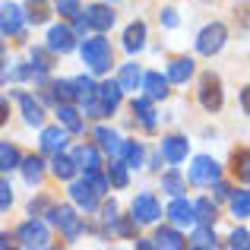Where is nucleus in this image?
<instances>
[{"label": "nucleus", "instance_id": "1", "mask_svg": "<svg viewBox=\"0 0 250 250\" xmlns=\"http://www.w3.org/2000/svg\"><path fill=\"white\" fill-rule=\"evenodd\" d=\"M83 61L89 63L92 73L111 70V44L104 42V38H85L83 42Z\"/></svg>", "mask_w": 250, "mask_h": 250}, {"label": "nucleus", "instance_id": "2", "mask_svg": "<svg viewBox=\"0 0 250 250\" xmlns=\"http://www.w3.org/2000/svg\"><path fill=\"white\" fill-rule=\"evenodd\" d=\"M48 222L61 228V231L67 234V241H73L76 234H83V228H85L83 222H80V215H76L70 206H51L48 209Z\"/></svg>", "mask_w": 250, "mask_h": 250}, {"label": "nucleus", "instance_id": "3", "mask_svg": "<svg viewBox=\"0 0 250 250\" xmlns=\"http://www.w3.org/2000/svg\"><path fill=\"white\" fill-rule=\"evenodd\" d=\"M222 44H225V25H222V22H209L206 29L196 35V51H200V54H206V57L219 54Z\"/></svg>", "mask_w": 250, "mask_h": 250}, {"label": "nucleus", "instance_id": "4", "mask_svg": "<svg viewBox=\"0 0 250 250\" xmlns=\"http://www.w3.org/2000/svg\"><path fill=\"white\" fill-rule=\"evenodd\" d=\"M200 104L206 111H219L222 108V83L215 73H206L200 80Z\"/></svg>", "mask_w": 250, "mask_h": 250}, {"label": "nucleus", "instance_id": "5", "mask_svg": "<svg viewBox=\"0 0 250 250\" xmlns=\"http://www.w3.org/2000/svg\"><path fill=\"white\" fill-rule=\"evenodd\" d=\"M190 181L193 184H215L219 181V165L209 155H196L193 165H190Z\"/></svg>", "mask_w": 250, "mask_h": 250}, {"label": "nucleus", "instance_id": "6", "mask_svg": "<svg viewBox=\"0 0 250 250\" xmlns=\"http://www.w3.org/2000/svg\"><path fill=\"white\" fill-rule=\"evenodd\" d=\"M73 44H76V32L67 29V25H54L48 32V51L51 54H67V51H73Z\"/></svg>", "mask_w": 250, "mask_h": 250}, {"label": "nucleus", "instance_id": "7", "mask_svg": "<svg viewBox=\"0 0 250 250\" xmlns=\"http://www.w3.org/2000/svg\"><path fill=\"white\" fill-rule=\"evenodd\" d=\"M70 196H73V203H76L80 209L92 212V209L98 206V196H102V193H98V190L92 187L89 181H76V184H70Z\"/></svg>", "mask_w": 250, "mask_h": 250}, {"label": "nucleus", "instance_id": "8", "mask_svg": "<svg viewBox=\"0 0 250 250\" xmlns=\"http://www.w3.org/2000/svg\"><path fill=\"white\" fill-rule=\"evenodd\" d=\"M130 212H133V219L140 222V225H149V222L159 219V203H155V196L143 193V196H136V200H133Z\"/></svg>", "mask_w": 250, "mask_h": 250}, {"label": "nucleus", "instance_id": "9", "mask_svg": "<svg viewBox=\"0 0 250 250\" xmlns=\"http://www.w3.org/2000/svg\"><path fill=\"white\" fill-rule=\"evenodd\" d=\"M19 244L22 247H48V228L42 222H25L19 228Z\"/></svg>", "mask_w": 250, "mask_h": 250}, {"label": "nucleus", "instance_id": "10", "mask_svg": "<svg viewBox=\"0 0 250 250\" xmlns=\"http://www.w3.org/2000/svg\"><path fill=\"white\" fill-rule=\"evenodd\" d=\"M67 133L70 130L67 127H44L42 130V152H48V155H61L63 152V146H67Z\"/></svg>", "mask_w": 250, "mask_h": 250}, {"label": "nucleus", "instance_id": "11", "mask_svg": "<svg viewBox=\"0 0 250 250\" xmlns=\"http://www.w3.org/2000/svg\"><path fill=\"white\" fill-rule=\"evenodd\" d=\"M85 19H89V25L95 32H108L111 25H114V13H111L104 3H92L89 10H85Z\"/></svg>", "mask_w": 250, "mask_h": 250}, {"label": "nucleus", "instance_id": "12", "mask_svg": "<svg viewBox=\"0 0 250 250\" xmlns=\"http://www.w3.org/2000/svg\"><path fill=\"white\" fill-rule=\"evenodd\" d=\"M168 215H171L174 225H193L196 222V206H190L187 200H174L168 206Z\"/></svg>", "mask_w": 250, "mask_h": 250}, {"label": "nucleus", "instance_id": "13", "mask_svg": "<svg viewBox=\"0 0 250 250\" xmlns=\"http://www.w3.org/2000/svg\"><path fill=\"white\" fill-rule=\"evenodd\" d=\"M3 16H0V29H3V35H19V29H22V16L19 13L22 10H16L13 3H3Z\"/></svg>", "mask_w": 250, "mask_h": 250}, {"label": "nucleus", "instance_id": "14", "mask_svg": "<svg viewBox=\"0 0 250 250\" xmlns=\"http://www.w3.org/2000/svg\"><path fill=\"white\" fill-rule=\"evenodd\" d=\"M162 152H165V159L171 165H177V162L187 159V140H184V136H168V140L162 143Z\"/></svg>", "mask_w": 250, "mask_h": 250}, {"label": "nucleus", "instance_id": "15", "mask_svg": "<svg viewBox=\"0 0 250 250\" xmlns=\"http://www.w3.org/2000/svg\"><path fill=\"white\" fill-rule=\"evenodd\" d=\"M121 95H124L121 80H117V83H102V85H98V92H95V98H98L102 104H108L111 111H114L117 104H121Z\"/></svg>", "mask_w": 250, "mask_h": 250}, {"label": "nucleus", "instance_id": "16", "mask_svg": "<svg viewBox=\"0 0 250 250\" xmlns=\"http://www.w3.org/2000/svg\"><path fill=\"white\" fill-rule=\"evenodd\" d=\"M19 104H22V114H25V124H32V127H42V121H44V111H42V104L35 102L32 95H19Z\"/></svg>", "mask_w": 250, "mask_h": 250}, {"label": "nucleus", "instance_id": "17", "mask_svg": "<svg viewBox=\"0 0 250 250\" xmlns=\"http://www.w3.org/2000/svg\"><path fill=\"white\" fill-rule=\"evenodd\" d=\"M231 171H234V177H238V181L250 184V149H234V155H231Z\"/></svg>", "mask_w": 250, "mask_h": 250}, {"label": "nucleus", "instance_id": "18", "mask_svg": "<svg viewBox=\"0 0 250 250\" xmlns=\"http://www.w3.org/2000/svg\"><path fill=\"white\" fill-rule=\"evenodd\" d=\"M146 44V25L143 22H130L127 32H124V48L127 51H140Z\"/></svg>", "mask_w": 250, "mask_h": 250}, {"label": "nucleus", "instance_id": "19", "mask_svg": "<svg viewBox=\"0 0 250 250\" xmlns=\"http://www.w3.org/2000/svg\"><path fill=\"white\" fill-rule=\"evenodd\" d=\"M143 89L149 98H165L168 95V80L162 73H146L143 76Z\"/></svg>", "mask_w": 250, "mask_h": 250}, {"label": "nucleus", "instance_id": "20", "mask_svg": "<svg viewBox=\"0 0 250 250\" xmlns=\"http://www.w3.org/2000/svg\"><path fill=\"white\" fill-rule=\"evenodd\" d=\"M57 121H61L70 133H80L83 130V117H80V111H76L73 104H61V108H57Z\"/></svg>", "mask_w": 250, "mask_h": 250}, {"label": "nucleus", "instance_id": "21", "mask_svg": "<svg viewBox=\"0 0 250 250\" xmlns=\"http://www.w3.org/2000/svg\"><path fill=\"white\" fill-rule=\"evenodd\" d=\"M95 140H98V146H102L104 152H111V155H121L124 143H121V136H117L114 130H104V127H98V130H95Z\"/></svg>", "mask_w": 250, "mask_h": 250}, {"label": "nucleus", "instance_id": "22", "mask_svg": "<svg viewBox=\"0 0 250 250\" xmlns=\"http://www.w3.org/2000/svg\"><path fill=\"white\" fill-rule=\"evenodd\" d=\"M193 73V61L190 57H174L168 67V80L171 83H187V76Z\"/></svg>", "mask_w": 250, "mask_h": 250}, {"label": "nucleus", "instance_id": "23", "mask_svg": "<svg viewBox=\"0 0 250 250\" xmlns=\"http://www.w3.org/2000/svg\"><path fill=\"white\" fill-rule=\"evenodd\" d=\"M51 98H57V104H73V102H80L76 83H54V85H51Z\"/></svg>", "mask_w": 250, "mask_h": 250}, {"label": "nucleus", "instance_id": "24", "mask_svg": "<svg viewBox=\"0 0 250 250\" xmlns=\"http://www.w3.org/2000/svg\"><path fill=\"white\" fill-rule=\"evenodd\" d=\"M25 16H29V22H35V25L48 22V16H51L48 0H25Z\"/></svg>", "mask_w": 250, "mask_h": 250}, {"label": "nucleus", "instance_id": "25", "mask_svg": "<svg viewBox=\"0 0 250 250\" xmlns=\"http://www.w3.org/2000/svg\"><path fill=\"white\" fill-rule=\"evenodd\" d=\"M155 247H168V250H181L187 247V241L181 238V234L174 231V228H159L155 231Z\"/></svg>", "mask_w": 250, "mask_h": 250}, {"label": "nucleus", "instance_id": "26", "mask_svg": "<svg viewBox=\"0 0 250 250\" xmlns=\"http://www.w3.org/2000/svg\"><path fill=\"white\" fill-rule=\"evenodd\" d=\"M133 114L143 121L146 130L155 127V111H152V102H149V98H133Z\"/></svg>", "mask_w": 250, "mask_h": 250}, {"label": "nucleus", "instance_id": "27", "mask_svg": "<svg viewBox=\"0 0 250 250\" xmlns=\"http://www.w3.org/2000/svg\"><path fill=\"white\" fill-rule=\"evenodd\" d=\"M127 162L121 159V155H114V162L108 165V181L114 184V187H127Z\"/></svg>", "mask_w": 250, "mask_h": 250}, {"label": "nucleus", "instance_id": "28", "mask_svg": "<svg viewBox=\"0 0 250 250\" xmlns=\"http://www.w3.org/2000/svg\"><path fill=\"white\" fill-rule=\"evenodd\" d=\"M73 159H76V165L83 171H92V168H98V149L95 146H80L73 152Z\"/></svg>", "mask_w": 250, "mask_h": 250}, {"label": "nucleus", "instance_id": "29", "mask_svg": "<svg viewBox=\"0 0 250 250\" xmlns=\"http://www.w3.org/2000/svg\"><path fill=\"white\" fill-rule=\"evenodd\" d=\"M76 159H63V155H54V162H51V171H54L61 181H70V177L76 174Z\"/></svg>", "mask_w": 250, "mask_h": 250}, {"label": "nucleus", "instance_id": "30", "mask_svg": "<svg viewBox=\"0 0 250 250\" xmlns=\"http://www.w3.org/2000/svg\"><path fill=\"white\" fill-rule=\"evenodd\" d=\"M193 206H196V222H200V225H212V222L219 219V209H215L212 200H200V203H193Z\"/></svg>", "mask_w": 250, "mask_h": 250}, {"label": "nucleus", "instance_id": "31", "mask_svg": "<svg viewBox=\"0 0 250 250\" xmlns=\"http://www.w3.org/2000/svg\"><path fill=\"white\" fill-rule=\"evenodd\" d=\"M22 171H25V181L29 184H38L42 181V171H44V162L38 159V155H32V159L22 162Z\"/></svg>", "mask_w": 250, "mask_h": 250}, {"label": "nucleus", "instance_id": "32", "mask_svg": "<svg viewBox=\"0 0 250 250\" xmlns=\"http://www.w3.org/2000/svg\"><path fill=\"white\" fill-rule=\"evenodd\" d=\"M231 212L238 215V219H247L250 215V190H241V193L231 196Z\"/></svg>", "mask_w": 250, "mask_h": 250}, {"label": "nucleus", "instance_id": "33", "mask_svg": "<svg viewBox=\"0 0 250 250\" xmlns=\"http://www.w3.org/2000/svg\"><path fill=\"white\" fill-rule=\"evenodd\" d=\"M0 168H3V171L19 168V152H16V146H10V143H3V146H0Z\"/></svg>", "mask_w": 250, "mask_h": 250}, {"label": "nucleus", "instance_id": "34", "mask_svg": "<svg viewBox=\"0 0 250 250\" xmlns=\"http://www.w3.org/2000/svg\"><path fill=\"white\" fill-rule=\"evenodd\" d=\"M140 83H143L140 67H136V63H127V67L121 70V85H124V89H136Z\"/></svg>", "mask_w": 250, "mask_h": 250}, {"label": "nucleus", "instance_id": "35", "mask_svg": "<svg viewBox=\"0 0 250 250\" xmlns=\"http://www.w3.org/2000/svg\"><path fill=\"white\" fill-rule=\"evenodd\" d=\"M190 247H200V250H206V247H215V234H212V225H203L200 231L193 234V241H190Z\"/></svg>", "mask_w": 250, "mask_h": 250}, {"label": "nucleus", "instance_id": "36", "mask_svg": "<svg viewBox=\"0 0 250 250\" xmlns=\"http://www.w3.org/2000/svg\"><path fill=\"white\" fill-rule=\"evenodd\" d=\"M76 83V92H80V102L85 104V102H92L95 98V92H98V85L89 80V76H80V80H73Z\"/></svg>", "mask_w": 250, "mask_h": 250}, {"label": "nucleus", "instance_id": "37", "mask_svg": "<svg viewBox=\"0 0 250 250\" xmlns=\"http://www.w3.org/2000/svg\"><path fill=\"white\" fill-rule=\"evenodd\" d=\"M121 159L127 162V165H140V162H143V146H136V143H124Z\"/></svg>", "mask_w": 250, "mask_h": 250}, {"label": "nucleus", "instance_id": "38", "mask_svg": "<svg viewBox=\"0 0 250 250\" xmlns=\"http://www.w3.org/2000/svg\"><path fill=\"white\" fill-rule=\"evenodd\" d=\"M111 225H114V231L124 234V238H133V234H136V219H133V215H130V219H121V215H117Z\"/></svg>", "mask_w": 250, "mask_h": 250}, {"label": "nucleus", "instance_id": "39", "mask_svg": "<svg viewBox=\"0 0 250 250\" xmlns=\"http://www.w3.org/2000/svg\"><path fill=\"white\" fill-rule=\"evenodd\" d=\"M162 187H165L171 196H177V193L184 190V181H181V174H177V171H168V174L162 177Z\"/></svg>", "mask_w": 250, "mask_h": 250}, {"label": "nucleus", "instance_id": "40", "mask_svg": "<svg viewBox=\"0 0 250 250\" xmlns=\"http://www.w3.org/2000/svg\"><path fill=\"white\" fill-rule=\"evenodd\" d=\"M57 13L63 19H76L80 16V0H57Z\"/></svg>", "mask_w": 250, "mask_h": 250}, {"label": "nucleus", "instance_id": "41", "mask_svg": "<svg viewBox=\"0 0 250 250\" xmlns=\"http://www.w3.org/2000/svg\"><path fill=\"white\" fill-rule=\"evenodd\" d=\"M32 67H35V70H44V73H48V70H51V57H48V51H42V48L32 51Z\"/></svg>", "mask_w": 250, "mask_h": 250}, {"label": "nucleus", "instance_id": "42", "mask_svg": "<svg viewBox=\"0 0 250 250\" xmlns=\"http://www.w3.org/2000/svg\"><path fill=\"white\" fill-rule=\"evenodd\" d=\"M85 181L92 184V187L98 190V193H104V190H108V181H104V174L98 168H92V171H85Z\"/></svg>", "mask_w": 250, "mask_h": 250}, {"label": "nucleus", "instance_id": "43", "mask_svg": "<svg viewBox=\"0 0 250 250\" xmlns=\"http://www.w3.org/2000/svg\"><path fill=\"white\" fill-rule=\"evenodd\" d=\"M228 247H234V250H250V234L247 231H234L231 238H228Z\"/></svg>", "mask_w": 250, "mask_h": 250}, {"label": "nucleus", "instance_id": "44", "mask_svg": "<svg viewBox=\"0 0 250 250\" xmlns=\"http://www.w3.org/2000/svg\"><path fill=\"white\" fill-rule=\"evenodd\" d=\"M234 19H241V25H247V29H250V0H244V3L234 6Z\"/></svg>", "mask_w": 250, "mask_h": 250}, {"label": "nucleus", "instance_id": "45", "mask_svg": "<svg viewBox=\"0 0 250 250\" xmlns=\"http://www.w3.org/2000/svg\"><path fill=\"white\" fill-rule=\"evenodd\" d=\"M10 203H13V187L10 181H3L0 184V209H10Z\"/></svg>", "mask_w": 250, "mask_h": 250}, {"label": "nucleus", "instance_id": "46", "mask_svg": "<svg viewBox=\"0 0 250 250\" xmlns=\"http://www.w3.org/2000/svg\"><path fill=\"white\" fill-rule=\"evenodd\" d=\"M162 22H165L168 29H174V25H177V16H174V10H162Z\"/></svg>", "mask_w": 250, "mask_h": 250}, {"label": "nucleus", "instance_id": "47", "mask_svg": "<svg viewBox=\"0 0 250 250\" xmlns=\"http://www.w3.org/2000/svg\"><path fill=\"white\" fill-rule=\"evenodd\" d=\"M215 196H219V200H228V196H231V187H228V184H219V181H215Z\"/></svg>", "mask_w": 250, "mask_h": 250}, {"label": "nucleus", "instance_id": "48", "mask_svg": "<svg viewBox=\"0 0 250 250\" xmlns=\"http://www.w3.org/2000/svg\"><path fill=\"white\" fill-rule=\"evenodd\" d=\"M102 212H104V222H114V219H117V206H114V203H108Z\"/></svg>", "mask_w": 250, "mask_h": 250}, {"label": "nucleus", "instance_id": "49", "mask_svg": "<svg viewBox=\"0 0 250 250\" xmlns=\"http://www.w3.org/2000/svg\"><path fill=\"white\" fill-rule=\"evenodd\" d=\"M241 104H244V111L250 114V85H244V89H241Z\"/></svg>", "mask_w": 250, "mask_h": 250}, {"label": "nucleus", "instance_id": "50", "mask_svg": "<svg viewBox=\"0 0 250 250\" xmlns=\"http://www.w3.org/2000/svg\"><path fill=\"white\" fill-rule=\"evenodd\" d=\"M44 209H51L48 200H35V203H32V212H44Z\"/></svg>", "mask_w": 250, "mask_h": 250}]
</instances>
